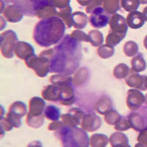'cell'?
Masks as SVG:
<instances>
[{
	"label": "cell",
	"mask_w": 147,
	"mask_h": 147,
	"mask_svg": "<svg viewBox=\"0 0 147 147\" xmlns=\"http://www.w3.org/2000/svg\"><path fill=\"white\" fill-rule=\"evenodd\" d=\"M65 30V24L58 17L44 18L35 25L34 40L40 47H50L61 40Z\"/></svg>",
	"instance_id": "cell-1"
},
{
	"label": "cell",
	"mask_w": 147,
	"mask_h": 147,
	"mask_svg": "<svg viewBox=\"0 0 147 147\" xmlns=\"http://www.w3.org/2000/svg\"><path fill=\"white\" fill-rule=\"evenodd\" d=\"M55 54L51 60V71L63 73L69 60L80 63L81 58V46L77 40L65 37L62 43L55 47Z\"/></svg>",
	"instance_id": "cell-2"
},
{
	"label": "cell",
	"mask_w": 147,
	"mask_h": 147,
	"mask_svg": "<svg viewBox=\"0 0 147 147\" xmlns=\"http://www.w3.org/2000/svg\"><path fill=\"white\" fill-rule=\"evenodd\" d=\"M58 138L63 147H88L89 138L84 130L75 127L60 129Z\"/></svg>",
	"instance_id": "cell-3"
},
{
	"label": "cell",
	"mask_w": 147,
	"mask_h": 147,
	"mask_svg": "<svg viewBox=\"0 0 147 147\" xmlns=\"http://www.w3.org/2000/svg\"><path fill=\"white\" fill-rule=\"evenodd\" d=\"M10 4L23 14L33 16L39 10L49 5V0H2Z\"/></svg>",
	"instance_id": "cell-4"
},
{
	"label": "cell",
	"mask_w": 147,
	"mask_h": 147,
	"mask_svg": "<svg viewBox=\"0 0 147 147\" xmlns=\"http://www.w3.org/2000/svg\"><path fill=\"white\" fill-rule=\"evenodd\" d=\"M90 23L93 27L96 28H102L109 23L110 18L105 10L102 7H96L92 12L89 18Z\"/></svg>",
	"instance_id": "cell-5"
},
{
	"label": "cell",
	"mask_w": 147,
	"mask_h": 147,
	"mask_svg": "<svg viewBox=\"0 0 147 147\" xmlns=\"http://www.w3.org/2000/svg\"><path fill=\"white\" fill-rule=\"evenodd\" d=\"M145 21L144 14L136 10L131 12L127 18V24L132 29H139L142 27Z\"/></svg>",
	"instance_id": "cell-6"
},
{
	"label": "cell",
	"mask_w": 147,
	"mask_h": 147,
	"mask_svg": "<svg viewBox=\"0 0 147 147\" xmlns=\"http://www.w3.org/2000/svg\"><path fill=\"white\" fill-rule=\"evenodd\" d=\"M45 116L51 121H58L60 119V112L57 107L54 105L47 106L45 110Z\"/></svg>",
	"instance_id": "cell-7"
},
{
	"label": "cell",
	"mask_w": 147,
	"mask_h": 147,
	"mask_svg": "<svg viewBox=\"0 0 147 147\" xmlns=\"http://www.w3.org/2000/svg\"><path fill=\"white\" fill-rule=\"evenodd\" d=\"M108 139L104 135L96 134L92 136L91 146L92 147H105L107 146Z\"/></svg>",
	"instance_id": "cell-8"
},
{
	"label": "cell",
	"mask_w": 147,
	"mask_h": 147,
	"mask_svg": "<svg viewBox=\"0 0 147 147\" xmlns=\"http://www.w3.org/2000/svg\"><path fill=\"white\" fill-rule=\"evenodd\" d=\"M142 55H139L138 57H134L132 60V65L133 71L136 72H140L145 70L146 63L145 60L142 57Z\"/></svg>",
	"instance_id": "cell-9"
},
{
	"label": "cell",
	"mask_w": 147,
	"mask_h": 147,
	"mask_svg": "<svg viewBox=\"0 0 147 147\" xmlns=\"http://www.w3.org/2000/svg\"><path fill=\"white\" fill-rule=\"evenodd\" d=\"M139 0H122V6L128 12L136 11L139 7Z\"/></svg>",
	"instance_id": "cell-10"
},
{
	"label": "cell",
	"mask_w": 147,
	"mask_h": 147,
	"mask_svg": "<svg viewBox=\"0 0 147 147\" xmlns=\"http://www.w3.org/2000/svg\"><path fill=\"white\" fill-rule=\"evenodd\" d=\"M121 70H120L119 65L115 67V70H114V76L118 79H123L128 74L129 69L126 64H121Z\"/></svg>",
	"instance_id": "cell-11"
},
{
	"label": "cell",
	"mask_w": 147,
	"mask_h": 147,
	"mask_svg": "<svg viewBox=\"0 0 147 147\" xmlns=\"http://www.w3.org/2000/svg\"><path fill=\"white\" fill-rule=\"evenodd\" d=\"M143 14H144V16L145 18V20L147 21V7H146L144 8V12H143Z\"/></svg>",
	"instance_id": "cell-12"
},
{
	"label": "cell",
	"mask_w": 147,
	"mask_h": 147,
	"mask_svg": "<svg viewBox=\"0 0 147 147\" xmlns=\"http://www.w3.org/2000/svg\"><path fill=\"white\" fill-rule=\"evenodd\" d=\"M140 2H141L142 4H146L147 2V0H140Z\"/></svg>",
	"instance_id": "cell-13"
}]
</instances>
